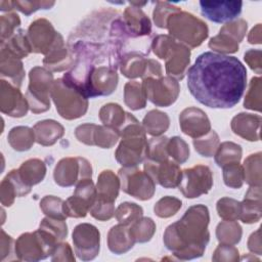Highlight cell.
I'll return each mask as SVG.
<instances>
[{
  "instance_id": "1",
  "label": "cell",
  "mask_w": 262,
  "mask_h": 262,
  "mask_svg": "<svg viewBox=\"0 0 262 262\" xmlns=\"http://www.w3.org/2000/svg\"><path fill=\"white\" fill-rule=\"evenodd\" d=\"M187 87L202 104L212 108L233 107L247 86V70L234 56L211 51L200 54L187 70Z\"/></svg>"
},
{
  "instance_id": "2",
  "label": "cell",
  "mask_w": 262,
  "mask_h": 262,
  "mask_svg": "<svg viewBox=\"0 0 262 262\" xmlns=\"http://www.w3.org/2000/svg\"><path fill=\"white\" fill-rule=\"evenodd\" d=\"M209 221L210 214L205 205L189 207L181 219L166 228L164 245L179 260L202 257L210 241Z\"/></svg>"
},
{
  "instance_id": "3",
  "label": "cell",
  "mask_w": 262,
  "mask_h": 262,
  "mask_svg": "<svg viewBox=\"0 0 262 262\" xmlns=\"http://www.w3.org/2000/svg\"><path fill=\"white\" fill-rule=\"evenodd\" d=\"M122 138L115 152V158L123 167H134L147 158L145 130L138 120L131 114H126V121L118 130Z\"/></svg>"
},
{
  "instance_id": "4",
  "label": "cell",
  "mask_w": 262,
  "mask_h": 262,
  "mask_svg": "<svg viewBox=\"0 0 262 262\" xmlns=\"http://www.w3.org/2000/svg\"><path fill=\"white\" fill-rule=\"evenodd\" d=\"M154 53L165 59L166 73L169 77L182 80L190 62V50L169 35H159L151 41Z\"/></svg>"
},
{
  "instance_id": "5",
  "label": "cell",
  "mask_w": 262,
  "mask_h": 262,
  "mask_svg": "<svg viewBox=\"0 0 262 262\" xmlns=\"http://www.w3.org/2000/svg\"><path fill=\"white\" fill-rule=\"evenodd\" d=\"M167 29L172 38L188 45L200 46L209 35L207 24L186 11L172 13L167 19Z\"/></svg>"
},
{
  "instance_id": "6",
  "label": "cell",
  "mask_w": 262,
  "mask_h": 262,
  "mask_svg": "<svg viewBox=\"0 0 262 262\" xmlns=\"http://www.w3.org/2000/svg\"><path fill=\"white\" fill-rule=\"evenodd\" d=\"M59 242L50 233L40 228L26 232L14 242V253L17 260L39 261L51 256Z\"/></svg>"
},
{
  "instance_id": "7",
  "label": "cell",
  "mask_w": 262,
  "mask_h": 262,
  "mask_svg": "<svg viewBox=\"0 0 262 262\" xmlns=\"http://www.w3.org/2000/svg\"><path fill=\"white\" fill-rule=\"evenodd\" d=\"M50 96L57 113L66 120L78 119L87 112L88 98L76 88L68 85L62 78L54 80Z\"/></svg>"
},
{
  "instance_id": "8",
  "label": "cell",
  "mask_w": 262,
  "mask_h": 262,
  "mask_svg": "<svg viewBox=\"0 0 262 262\" xmlns=\"http://www.w3.org/2000/svg\"><path fill=\"white\" fill-rule=\"evenodd\" d=\"M30 83L26 92L29 108L35 113H44L50 108V93L54 82L53 75L46 68L35 67L29 73Z\"/></svg>"
},
{
  "instance_id": "9",
  "label": "cell",
  "mask_w": 262,
  "mask_h": 262,
  "mask_svg": "<svg viewBox=\"0 0 262 262\" xmlns=\"http://www.w3.org/2000/svg\"><path fill=\"white\" fill-rule=\"evenodd\" d=\"M27 38L32 52L45 55L64 45L62 36L45 18H38L31 23L27 31Z\"/></svg>"
},
{
  "instance_id": "10",
  "label": "cell",
  "mask_w": 262,
  "mask_h": 262,
  "mask_svg": "<svg viewBox=\"0 0 262 262\" xmlns=\"http://www.w3.org/2000/svg\"><path fill=\"white\" fill-rule=\"evenodd\" d=\"M121 189L129 195L146 201L154 196L156 191V183L151 177L145 172L140 171L136 166L123 167L118 171Z\"/></svg>"
},
{
  "instance_id": "11",
  "label": "cell",
  "mask_w": 262,
  "mask_h": 262,
  "mask_svg": "<svg viewBox=\"0 0 262 262\" xmlns=\"http://www.w3.org/2000/svg\"><path fill=\"white\" fill-rule=\"evenodd\" d=\"M141 84L146 99L157 106H169L173 104L177 100L180 92L177 80L169 76L144 78Z\"/></svg>"
},
{
  "instance_id": "12",
  "label": "cell",
  "mask_w": 262,
  "mask_h": 262,
  "mask_svg": "<svg viewBox=\"0 0 262 262\" xmlns=\"http://www.w3.org/2000/svg\"><path fill=\"white\" fill-rule=\"evenodd\" d=\"M92 167L90 163L81 157H69L61 159L55 166L53 178L57 185L69 187L83 179L91 178Z\"/></svg>"
},
{
  "instance_id": "13",
  "label": "cell",
  "mask_w": 262,
  "mask_h": 262,
  "mask_svg": "<svg viewBox=\"0 0 262 262\" xmlns=\"http://www.w3.org/2000/svg\"><path fill=\"white\" fill-rule=\"evenodd\" d=\"M213 186V173L208 166L195 165L184 169L178 185L181 193L187 199H195L206 194Z\"/></svg>"
},
{
  "instance_id": "14",
  "label": "cell",
  "mask_w": 262,
  "mask_h": 262,
  "mask_svg": "<svg viewBox=\"0 0 262 262\" xmlns=\"http://www.w3.org/2000/svg\"><path fill=\"white\" fill-rule=\"evenodd\" d=\"M96 195V186L92 179L86 178L81 180L76 184L74 194L64 201V214L71 218L85 217L93 206Z\"/></svg>"
},
{
  "instance_id": "15",
  "label": "cell",
  "mask_w": 262,
  "mask_h": 262,
  "mask_svg": "<svg viewBox=\"0 0 262 262\" xmlns=\"http://www.w3.org/2000/svg\"><path fill=\"white\" fill-rule=\"evenodd\" d=\"M74 250L82 261L93 260L99 253L100 232L96 226L90 223L78 224L72 234Z\"/></svg>"
},
{
  "instance_id": "16",
  "label": "cell",
  "mask_w": 262,
  "mask_h": 262,
  "mask_svg": "<svg viewBox=\"0 0 262 262\" xmlns=\"http://www.w3.org/2000/svg\"><path fill=\"white\" fill-rule=\"evenodd\" d=\"M248 24L243 18L224 25L219 34L211 38L209 47L220 54L234 53L238 50V43L244 39Z\"/></svg>"
},
{
  "instance_id": "17",
  "label": "cell",
  "mask_w": 262,
  "mask_h": 262,
  "mask_svg": "<svg viewBox=\"0 0 262 262\" xmlns=\"http://www.w3.org/2000/svg\"><path fill=\"white\" fill-rule=\"evenodd\" d=\"M143 169L148 174L155 183L160 184L165 188L178 187L182 171L177 163L171 160L155 162L146 159L143 164Z\"/></svg>"
},
{
  "instance_id": "18",
  "label": "cell",
  "mask_w": 262,
  "mask_h": 262,
  "mask_svg": "<svg viewBox=\"0 0 262 262\" xmlns=\"http://www.w3.org/2000/svg\"><path fill=\"white\" fill-rule=\"evenodd\" d=\"M117 85V70L107 66L97 67L92 71L88 78L85 88V96L87 98H92L110 95L116 90Z\"/></svg>"
},
{
  "instance_id": "19",
  "label": "cell",
  "mask_w": 262,
  "mask_h": 262,
  "mask_svg": "<svg viewBox=\"0 0 262 262\" xmlns=\"http://www.w3.org/2000/svg\"><path fill=\"white\" fill-rule=\"evenodd\" d=\"M202 14L211 21L225 23L236 18L243 7L242 1L231 0H203L200 1Z\"/></svg>"
},
{
  "instance_id": "20",
  "label": "cell",
  "mask_w": 262,
  "mask_h": 262,
  "mask_svg": "<svg viewBox=\"0 0 262 262\" xmlns=\"http://www.w3.org/2000/svg\"><path fill=\"white\" fill-rule=\"evenodd\" d=\"M0 110L3 114L13 118L26 116L29 110L27 98L21 94L18 87L4 79H1Z\"/></svg>"
},
{
  "instance_id": "21",
  "label": "cell",
  "mask_w": 262,
  "mask_h": 262,
  "mask_svg": "<svg viewBox=\"0 0 262 262\" xmlns=\"http://www.w3.org/2000/svg\"><path fill=\"white\" fill-rule=\"evenodd\" d=\"M181 131L191 138H200L211 130V123L207 114L201 108L189 106L179 115Z\"/></svg>"
},
{
  "instance_id": "22",
  "label": "cell",
  "mask_w": 262,
  "mask_h": 262,
  "mask_svg": "<svg viewBox=\"0 0 262 262\" xmlns=\"http://www.w3.org/2000/svg\"><path fill=\"white\" fill-rule=\"evenodd\" d=\"M261 116L239 113L231 120V129L234 134L249 141L260 140Z\"/></svg>"
},
{
  "instance_id": "23",
  "label": "cell",
  "mask_w": 262,
  "mask_h": 262,
  "mask_svg": "<svg viewBox=\"0 0 262 262\" xmlns=\"http://www.w3.org/2000/svg\"><path fill=\"white\" fill-rule=\"evenodd\" d=\"M125 26L133 38L146 37L151 34V24L140 7L129 6L124 11Z\"/></svg>"
},
{
  "instance_id": "24",
  "label": "cell",
  "mask_w": 262,
  "mask_h": 262,
  "mask_svg": "<svg viewBox=\"0 0 262 262\" xmlns=\"http://www.w3.org/2000/svg\"><path fill=\"white\" fill-rule=\"evenodd\" d=\"M261 186H250L241 202L239 219L247 224L258 222L261 219Z\"/></svg>"
},
{
  "instance_id": "25",
  "label": "cell",
  "mask_w": 262,
  "mask_h": 262,
  "mask_svg": "<svg viewBox=\"0 0 262 262\" xmlns=\"http://www.w3.org/2000/svg\"><path fill=\"white\" fill-rule=\"evenodd\" d=\"M0 73L3 78H7L8 82L15 87H20L25 78V70L19 58L1 49L0 53Z\"/></svg>"
},
{
  "instance_id": "26",
  "label": "cell",
  "mask_w": 262,
  "mask_h": 262,
  "mask_svg": "<svg viewBox=\"0 0 262 262\" xmlns=\"http://www.w3.org/2000/svg\"><path fill=\"white\" fill-rule=\"evenodd\" d=\"M120 187L121 183L119 176L111 170H103L97 178L96 200L115 204Z\"/></svg>"
},
{
  "instance_id": "27",
  "label": "cell",
  "mask_w": 262,
  "mask_h": 262,
  "mask_svg": "<svg viewBox=\"0 0 262 262\" xmlns=\"http://www.w3.org/2000/svg\"><path fill=\"white\" fill-rule=\"evenodd\" d=\"M135 242L130 233L129 225L119 223L113 226L107 233V246L110 251L114 254H124L131 250Z\"/></svg>"
},
{
  "instance_id": "28",
  "label": "cell",
  "mask_w": 262,
  "mask_h": 262,
  "mask_svg": "<svg viewBox=\"0 0 262 262\" xmlns=\"http://www.w3.org/2000/svg\"><path fill=\"white\" fill-rule=\"evenodd\" d=\"M36 142L43 146L53 145L64 134V128L54 120H43L35 124L34 128Z\"/></svg>"
},
{
  "instance_id": "29",
  "label": "cell",
  "mask_w": 262,
  "mask_h": 262,
  "mask_svg": "<svg viewBox=\"0 0 262 262\" xmlns=\"http://www.w3.org/2000/svg\"><path fill=\"white\" fill-rule=\"evenodd\" d=\"M145 54L140 52H126L120 61V70L122 74L129 78H143L147 69V60Z\"/></svg>"
},
{
  "instance_id": "30",
  "label": "cell",
  "mask_w": 262,
  "mask_h": 262,
  "mask_svg": "<svg viewBox=\"0 0 262 262\" xmlns=\"http://www.w3.org/2000/svg\"><path fill=\"white\" fill-rule=\"evenodd\" d=\"M75 59L76 57L73 50L68 45H63L45 55L43 64L49 71L61 72L72 68L75 63Z\"/></svg>"
},
{
  "instance_id": "31",
  "label": "cell",
  "mask_w": 262,
  "mask_h": 262,
  "mask_svg": "<svg viewBox=\"0 0 262 262\" xmlns=\"http://www.w3.org/2000/svg\"><path fill=\"white\" fill-rule=\"evenodd\" d=\"M18 176L26 186L32 188L33 185L40 183L46 174V165L39 159H30L24 162L17 169Z\"/></svg>"
},
{
  "instance_id": "32",
  "label": "cell",
  "mask_w": 262,
  "mask_h": 262,
  "mask_svg": "<svg viewBox=\"0 0 262 262\" xmlns=\"http://www.w3.org/2000/svg\"><path fill=\"white\" fill-rule=\"evenodd\" d=\"M10 146L17 151L29 150L36 141L34 130L27 126L13 127L7 136Z\"/></svg>"
},
{
  "instance_id": "33",
  "label": "cell",
  "mask_w": 262,
  "mask_h": 262,
  "mask_svg": "<svg viewBox=\"0 0 262 262\" xmlns=\"http://www.w3.org/2000/svg\"><path fill=\"white\" fill-rule=\"evenodd\" d=\"M170 125V119L166 113L158 110L149 111L142 120V126L151 136H160L165 133Z\"/></svg>"
},
{
  "instance_id": "34",
  "label": "cell",
  "mask_w": 262,
  "mask_h": 262,
  "mask_svg": "<svg viewBox=\"0 0 262 262\" xmlns=\"http://www.w3.org/2000/svg\"><path fill=\"white\" fill-rule=\"evenodd\" d=\"M1 49L6 50L8 53L19 59L27 57L30 52H32L27 38V32H25V30L15 32L6 42L1 44Z\"/></svg>"
},
{
  "instance_id": "35",
  "label": "cell",
  "mask_w": 262,
  "mask_h": 262,
  "mask_svg": "<svg viewBox=\"0 0 262 262\" xmlns=\"http://www.w3.org/2000/svg\"><path fill=\"white\" fill-rule=\"evenodd\" d=\"M125 104L132 111L144 108L146 105V96L142 84L137 81H129L124 87Z\"/></svg>"
},
{
  "instance_id": "36",
  "label": "cell",
  "mask_w": 262,
  "mask_h": 262,
  "mask_svg": "<svg viewBox=\"0 0 262 262\" xmlns=\"http://www.w3.org/2000/svg\"><path fill=\"white\" fill-rule=\"evenodd\" d=\"M126 114L120 104L110 102L100 108L99 119L104 126L119 130L126 121Z\"/></svg>"
},
{
  "instance_id": "37",
  "label": "cell",
  "mask_w": 262,
  "mask_h": 262,
  "mask_svg": "<svg viewBox=\"0 0 262 262\" xmlns=\"http://www.w3.org/2000/svg\"><path fill=\"white\" fill-rule=\"evenodd\" d=\"M242 227L235 220L221 221L216 227V236L220 244L236 245L242 238Z\"/></svg>"
},
{
  "instance_id": "38",
  "label": "cell",
  "mask_w": 262,
  "mask_h": 262,
  "mask_svg": "<svg viewBox=\"0 0 262 262\" xmlns=\"http://www.w3.org/2000/svg\"><path fill=\"white\" fill-rule=\"evenodd\" d=\"M242 146L231 141H225L219 144L215 152V162L219 167L232 163H239L242 159Z\"/></svg>"
},
{
  "instance_id": "39",
  "label": "cell",
  "mask_w": 262,
  "mask_h": 262,
  "mask_svg": "<svg viewBox=\"0 0 262 262\" xmlns=\"http://www.w3.org/2000/svg\"><path fill=\"white\" fill-rule=\"evenodd\" d=\"M130 233L135 243L149 242L156 231V223L149 217H140L129 225Z\"/></svg>"
},
{
  "instance_id": "40",
  "label": "cell",
  "mask_w": 262,
  "mask_h": 262,
  "mask_svg": "<svg viewBox=\"0 0 262 262\" xmlns=\"http://www.w3.org/2000/svg\"><path fill=\"white\" fill-rule=\"evenodd\" d=\"M244 181L250 186H261V152L250 155L244 162Z\"/></svg>"
},
{
  "instance_id": "41",
  "label": "cell",
  "mask_w": 262,
  "mask_h": 262,
  "mask_svg": "<svg viewBox=\"0 0 262 262\" xmlns=\"http://www.w3.org/2000/svg\"><path fill=\"white\" fill-rule=\"evenodd\" d=\"M143 209L135 204L130 202H124L118 206L115 210V217L117 221L123 225H131L134 221L142 217Z\"/></svg>"
},
{
  "instance_id": "42",
  "label": "cell",
  "mask_w": 262,
  "mask_h": 262,
  "mask_svg": "<svg viewBox=\"0 0 262 262\" xmlns=\"http://www.w3.org/2000/svg\"><path fill=\"white\" fill-rule=\"evenodd\" d=\"M219 136L214 130H210L206 135L194 138L193 139V146L198 154L203 157H213L219 146Z\"/></svg>"
},
{
  "instance_id": "43",
  "label": "cell",
  "mask_w": 262,
  "mask_h": 262,
  "mask_svg": "<svg viewBox=\"0 0 262 262\" xmlns=\"http://www.w3.org/2000/svg\"><path fill=\"white\" fill-rule=\"evenodd\" d=\"M64 201L54 195H45L40 202V209L42 212L51 218L66 220L68 217L63 211Z\"/></svg>"
},
{
  "instance_id": "44",
  "label": "cell",
  "mask_w": 262,
  "mask_h": 262,
  "mask_svg": "<svg viewBox=\"0 0 262 262\" xmlns=\"http://www.w3.org/2000/svg\"><path fill=\"white\" fill-rule=\"evenodd\" d=\"M167 151L169 157H171L178 165L185 163L189 158V146L179 136L169 138L167 143Z\"/></svg>"
},
{
  "instance_id": "45",
  "label": "cell",
  "mask_w": 262,
  "mask_h": 262,
  "mask_svg": "<svg viewBox=\"0 0 262 262\" xmlns=\"http://www.w3.org/2000/svg\"><path fill=\"white\" fill-rule=\"evenodd\" d=\"M120 135L117 129H114L112 127L107 126H96L95 131H94V137H93V142L94 145H97L101 148H111L113 147Z\"/></svg>"
},
{
  "instance_id": "46",
  "label": "cell",
  "mask_w": 262,
  "mask_h": 262,
  "mask_svg": "<svg viewBox=\"0 0 262 262\" xmlns=\"http://www.w3.org/2000/svg\"><path fill=\"white\" fill-rule=\"evenodd\" d=\"M217 213L223 220H237L241 213V202L227 196L221 198L216 204Z\"/></svg>"
},
{
  "instance_id": "47",
  "label": "cell",
  "mask_w": 262,
  "mask_h": 262,
  "mask_svg": "<svg viewBox=\"0 0 262 262\" xmlns=\"http://www.w3.org/2000/svg\"><path fill=\"white\" fill-rule=\"evenodd\" d=\"M169 138L166 136L154 137L148 140L147 145V158L155 162H162L169 159L167 151V143Z\"/></svg>"
},
{
  "instance_id": "48",
  "label": "cell",
  "mask_w": 262,
  "mask_h": 262,
  "mask_svg": "<svg viewBox=\"0 0 262 262\" xmlns=\"http://www.w3.org/2000/svg\"><path fill=\"white\" fill-rule=\"evenodd\" d=\"M182 206V202L175 198V196H164L162 199H160L155 207H154V211L155 214L160 217V218H169L173 215H175L179 209Z\"/></svg>"
},
{
  "instance_id": "49",
  "label": "cell",
  "mask_w": 262,
  "mask_h": 262,
  "mask_svg": "<svg viewBox=\"0 0 262 262\" xmlns=\"http://www.w3.org/2000/svg\"><path fill=\"white\" fill-rule=\"evenodd\" d=\"M223 181L230 188H241L244 183V169L239 163H232L222 167Z\"/></svg>"
},
{
  "instance_id": "50",
  "label": "cell",
  "mask_w": 262,
  "mask_h": 262,
  "mask_svg": "<svg viewBox=\"0 0 262 262\" xmlns=\"http://www.w3.org/2000/svg\"><path fill=\"white\" fill-rule=\"evenodd\" d=\"M39 227L50 233L59 243H61L68 235V225L64 220H59L47 216L42 219Z\"/></svg>"
},
{
  "instance_id": "51",
  "label": "cell",
  "mask_w": 262,
  "mask_h": 262,
  "mask_svg": "<svg viewBox=\"0 0 262 262\" xmlns=\"http://www.w3.org/2000/svg\"><path fill=\"white\" fill-rule=\"evenodd\" d=\"M244 106L249 110L261 111V78L255 77L251 79L249 90L245 97Z\"/></svg>"
},
{
  "instance_id": "52",
  "label": "cell",
  "mask_w": 262,
  "mask_h": 262,
  "mask_svg": "<svg viewBox=\"0 0 262 262\" xmlns=\"http://www.w3.org/2000/svg\"><path fill=\"white\" fill-rule=\"evenodd\" d=\"M156 7L152 12L154 16V21L157 27L161 29H166L167 28V19L168 17L175 12L180 11L181 9L177 6L172 5L169 2H163V1H157L156 2Z\"/></svg>"
},
{
  "instance_id": "53",
  "label": "cell",
  "mask_w": 262,
  "mask_h": 262,
  "mask_svg": "<svg viewBox=\"0 0 262 262\" xmlns=\"http://www.w3.org/2000/svg\"><path fill=\"white\" fill-rule=\"evenodd\" d=\"M20 25V19L16 13L3 14L0 17L1 28V44L6 42L15 32V29Z\"/></svg>"
},
{
  "instance_id": "54",
  "label": "cell",
  "mask_w": 262,
  "mask_h": 262,
  "mask_svg": "<svg viewBox=\"0 0 262 262\" xmlns=\"http://www.w3.org/2000/svg\"><path fill=\"white\" fill-rule=\"evenodd\" d=\"M89 213L93 218L99 221H106L115 216V205L114 203L95 200Z\"/></svg>"
},
{
  "instance_id": "55",
  "label": "cell",
  "mask_w": 262,
  "mask_h": 262,
  "mask_svg": "<svg viewBox=\"0 0 262 262\" xmlns=\"http://www.w3.org/2000/svg\"><path fill=\"white\" fill-rule=\"evenodd\" d=\"M54 5V1H13L14 9L26 15H30L39 9H49Z\"/></svg>"
},
{
  "instance_id": "56",
  "label": "cell",
  "mask_w": 262,
  "mask_h": 262,
  "mask_svg": "<svg viewBox=\"0 0 262 262\" xmlns=\"http://www.w3.org/2000/svg\"><path fill=\"white\" fill-rule=\"evenodd\" d=\"M213 261H237L238 251L233 245L220 244L212 257Z\"/></svg>"
},
{
  "instance_id": "57",
  "label": "cell",
  "mask_w": 262,
  "mask_h": 262,
  "mask_svg": "<svg viewBox=\"0 0 262 262\" xmlns=\"http://www.w3.org/2000/svg\"><path fill=\"white\" fill-rule=\"evenodd\" d=\"M96 126L97 125L90 124V123L78 126L75 130L76 138L80 142H82L86 145H94L93 137H94V131H95Z\"/></svg>"
},
{
  "instance_id": "58",
  "label": "cell",
  "mask_w": 262,
  "mask_h": 262,
  "mask_svg": "<svg viewBox=\"0 0 262 262\" xmlns=\"http://www.w3.org/2000/svg\"><path fill=\"white\" fill-rule=\"evenodd\" d=\"M15 198H17L15 188L13 187L11 182L6 177H4L0 185L1 204L5 207H10L13 204Z\"/></svg>"
},
{
  "instance_id": "59",
  "label": "cell",
  "mask_w": 262,
  "mask_h": 262,
  "mask_svg": "<svg viewBox=\"0 0 262 262\" xmlns=\"http://www.w3.org/2000/svg\"><path fill=\"white\" fill-rule=\"evenodd\" d=\"M52 261H75V257L73 255L72 249L68 243H59L52 255H51Z\"/></svg>"
},
{
  "instance_id": "60",
  "label": "cell",
  "mask_w": 262,
  "mask_h": 262,
  "mask_svg": "<svg viewBox=\"0 0 262 262\" xmlns=\"http://www.w3.org/2000/svg\"><path fill=\"white\" fill-rule=\"evenodd\" d=\"M261 55L260 49H250L245 53V60L250 66V68L257 74H261Z\"/></svg>"
},
{
  "instance_id": "61",
  "label": "cell",
  "mask_w": 262,
  "mask_h": 262,
  "mask_svg": "<svg viewBox=\"0 0 262 262\" xmlns=\"http://www.w3.org/2000/svg\"><path fill=\"white\" fill-rule=\"evenodd\" d=\"M13 243V238L10 235L6 234L3 229H1V261H4L7 255L9 258V255L12 254V249H14Z\"/></svg>"
},
{
  "instance_id": "62",
  "label": "cell",
  "mask_w": 262,
  "mask_h": 262,
  "mask_svg": "<svg viewBox=\"0 0 262 262\" xmlns=\"http://www.w3.org/2000/svg\"><path fill=\"white\" fill-rule=\"evenodd\" d=\"M248 249L257 255H261V236H260V228H258L255 232L250 235L248 241Z\"/></svg>"
},
{
  "instance_id": "63",
  "label": "cell",
  "mask_w": 262,
  "mask_h": 262,
  "mask_svg": "<svg viewBox=\"0 0 262 262\" xmlns=\"http://www.w3.org/2000/svg\"><path fill=\"white\" fill-rule=\"evenodd\" d=\"M248 41L251 44H260L261 43V24H258L253 28L248 36Z\"/></svg>"
},
{
  "instance_id": "64",
  "label": "cell",
  "mask_w": 262,
  "mask_h": 262,
  "mask_svg": "<svg viewBox=\"0 0 262 262\" xmlns=\"http://www.w3.org/2000/svg\"><path fill=\"white\" fill-rule=\"evenodd\" d=\"M0 9L2 11H8L14 9L13 1H1L0 2Z\"/></svg>"
}]
</instances>
